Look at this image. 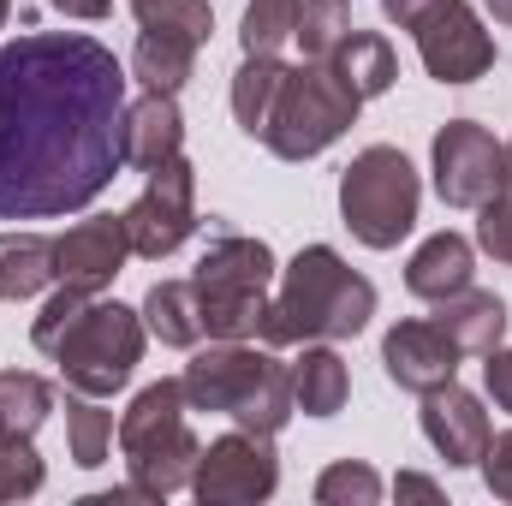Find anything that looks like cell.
<instances>
[{
  "mask_svg": "<svg viewBox=\"0 0 512 506\" xmlns=\"http://www.w3.org/2000/svg\"><path fill=\"white\" fill-rule=\"evenodd\" d=\"M126 66L78 30L0 48V221L90 209L120 179Z\"/></svg>",
  "mask_w": 512,
  "mask_h": 506,
  "instance_id": "cell-1",
  "label": "cell"
},
{
  "mask_svg": "<svg viewBox=\"0 0 512 506\" xmlns=\"http://www.w3.org/2000/svg\"><path fill=\"white\" fill-rule=\"evenodd\" d=\"M376 316V286L346 268L334 245H304L280 268V292L262 310V346H310V340H352Z\"/></svg>",
  "mask_w": 512,
  "mask_h": 506,
  "instance_id": "cell-2",
  "label": "cell"
},
{
  "mask_svg": "<svg viewBox=\"0 0 512 506\" xmlns=\"http://www.w3.org/2000/svg\"><path fill=\"white\" fill-rule=\"evenodd\" d=\"M185 399L191 411H221L251 435H280L292 405V364L274 358V346H245V340H209L185 364Z\"/></svg>",
  "mask_w": 512,
  "mask_h": 506,
  "instance_id": "cell-3",
  "label": "cell"
},
{
  "mask_svg": "<svg viewBox=\"0 0 512 506\" xmlns=\"http://www.w3.org/2000/svg\"><path fill=\"white\" fill-rule=\"evenodd\" d=\"M358 108L364 102L352 96V84L328 60L286 66V84H280V102H274V114L262 126V143L280 161H310V155H322L328 143H340L358 126Z\"/></svg>",
  "mask_w": 512,
  "mask_h": 506,
  "instance_id": "cell-4",
  "label": "cell"
},
{
  "mask_svg": "<svg viewBox=\"0 0 512 506\" xmlns=\"http://www.w3.org/2000/svg\"><path fill=\"white\" fill-rule=\"evenodd\" d=\"M197 304H203V334L209 340H251L262 328V310H268V286H274V251L262 239L245 233H221L197 274Z\"/></svg>",
  "mask_w": 512,
  "mask_h": 506,
  "instance_id": "cell-5",
  "label": "cell"
},
{
  "mask_svg": "<svg viewBox=\"0 0 512 506\" xmlns=\"http://www.w3.org/2000/svg\"><path fill=\"white\" fill-rule=\"evenodd\" d=\"M417 167L393 149V143H370L352 155V167L340 173V221L352 227L358 245L370 251H393L411 227H417Z\"/></svg>",
  "mask_w": 512,
  "mask_h": 506,
  "instance_id": "cell-6",
  "label": "cell"
},
{
  "mask_svg": "<svg viewBox=\"0 0 512 506\" xmlns=\"http://www.w3.org/2000/svg\"><path fill=\"white\" fill-rule=\"evenodd\" d=\"M143 340H149L143 310H126V304H114V298H96L48 358L60 364V376H66L72 393L114 399V393L137 376V364H143Z\"/></svg>",
  "mask_w": 512,
  "mask_h": 506,
  "instance_id": "cell-7",
  "label": "cell"
},
{
  "mask_svg": "<svg viewBox=\"0 0 512 506\" xmlns=\"http://www.w3.org/2000/svg\"><path fill=\"white\" fill-rule=\"evenodd\" d=\"M429 173L447 209H483L495 191H507V143L477 120H447L435 131Z\"/></svg>",
  "mask_w": 512,
  "mask_h": 506,
  "instance_id": "cell-8",
  "label": "cell"
},
{
  "mask_svg": "<svg viewBox=\"0 0 512 506\" xmlns=\"http://www.w3.org/2000/svg\"><path fill=\"white\" fill-rule=\"evenodd\" d=\"M126 233H131V256H143V262L173 256L197 233V167L185 155L149 167L137 203L126 209Z\"/></svg>",
  "mask_w": 512,
  "mask_h": 506,
  "instance_id": "cell-9",
  "label": "cell"
},
{
  "mask_svg": "<svg viewBox=\"0 0 512 506\" xmlns=\"http://www.w3.org/2000/svg\"><path fill=\"white\" fill-rule=\"evenodd\" d=\"M274 489H280V459H274L268 435H251V429L209 441L197 459V477H191V495L203 506H256Z\"/></svg>",
  "mask_w": 512,
  "mask_h": 506,
  "instance_id": "cell-10",
  "label": "cell"
},
{
  "mask_svg": "<svg viewBox=\"0 0 512 506\" xmlns=\"http://www.w3.org/2000/svg\"><path fill=\"white\" fill-rule=\"evenodd\" d=\"M411 36H417V54H423V66H429L435 84H477V78L495 66V36L483 30V18H477L465 0L441 6V12H435L429 24H417Z\"/></svg>",
  "mask_w": 512,
  "mask_h": 506,
  "instance_id": "cell-11",
  "label": "cell"
},
{
  "mask_svg": "<svg viewBox=\"0 0 512 506\" xmlns=\"http://www.w3.org/2000/svg\"><path fill=\"white\" fill-rule=\"evenodd\" d=\"M131 256V233H126V215H90L78 227H66L54 239V280L60 286H114V274L126 268Z\"/></svg>",
  "mask_w": 512,
  "mask_h": 506,
  "instance_id": "cell-12",
  "label": "cell"
},
{
  "mask_svg": "<svg viewBox=\"0 0 512 506\" xmlns=\"http://www.w3.org/2000/svg\"><path fill=\"white\" fill-rule=\"evenodd\" d=\"M382 364L405 393L423 399V393L459 381V346H453L435 322H393L387 340H382Z\"/></svg>",
  "mask_w": 512,
  "mask_h": 506,
  "instance_id": "cell-13",
  "label": "cell"
},
{
  "mask_svg": "<svg viewBox=\"0 0 512 506\" xmlns=\"http://www.w3.org/2000/svg\"><path fill=\"white\" fill-rule=\"evenodd\" d=\"M423 435H429V447H435L447 465H477L495 429H489L483 399L465 393L459 381H447V387L423 393Z\"/></svg>",
  "mask_w": 512,
  "mask_h": 506,
  "instance_id": "cell-14",
  "label": "cell"
},
{
  "mask_svg": "<svg viewBox=\"0 0 512 506\" xmlns=\"http://www.w3.org/2000/svg\"><path fill=\"white\" fill-rule=\"evenodd\" d=\"M173 155H185V114H179L173 96L143 90L120 114V161L137 167V173H149V167H161Z\"/></svg>",
  "mask_w": 512,
  "mask_h": 506,
  "instance_id": "cell-15",
  "label": "cell"
},
{
  "mask_svg": "<svg viewBox=\"0 0 512 506\" xmlns=\"http://www.w3.org/2000/svg\"><path fill=\"white\" fill-rule=\"evenodd\" d=\"M471 274H477V245L465 233H435V239H423L411 251V262H405V292L423 298V304H441V298L465 292Z\"/></svg>",
  "mask_w": 512,
  "mask_h": 506,
  "instance_id": "cell-16",
  "label": "cell"
},
{
  "mask_svg": "<svg viewBox=\"0 0 512 506\" xmlns=\"http://www.w3.org/2000/svg\"><path fill=\"white\" fill-rule=\"evenodd\" d=\"M429 322L459 346V358H489V352L507 340V304H501L495 292H477V286L441 298Z\"/></svg>",
  "mask_w": 512,
  "mask_h": 506,
  "instance_id": "cell-17",
  "label": "cell"
},
{
  "mask_svg": "<svg viewBox=\"0 0 512 506\" xmlns=\"http://www.w3.org/2000/svg\"><path fill=\"white\" fill-rule=\"evenodd\" d=\"M197 459H203V441H197V435H191V423H185L179 435H167V441H155V447H143V453H131V459H126L131 489H137L143 501H167V495L191 489Z\"/></svg>",
  "mask_w": 512,
  "mask_h": 506,
  "instance_id": "cell-18",
  "label": "cell"
},
{
  "mask_svg": "<svg viewBox=\"0 0 512 506\" xmlns=\"http://www.w3.org/2000/svg\"><path fill=\"white\" fill-rule=\"evenodd\" d=\"M185 411H191L185 381H179V376L149 381V387L126 405V417H120V453L131 459V453H143V447H155V441L179 435V429H185Z\"/></svg>",
  "mask_w": 512,
  "mask_h": 506,
  "instance_id": "cell-19",
  "label": "cell"
},
{
  "mask_svg": "<svg viewBox=\"0 0 512 506\" xmlns=\"http://www.w3.org/2000/svg\"><path fill=\"white\" fill-rule=\"evenodd\" d=\"M346 393H352V376H346V364L328 340H310L292 358V405L304 417H334L346 405Z\"/></svg>",
  "mask_w": 512,
  "mask_h": 506,
  "instance_id": "cell-20",
  "label": "cell"
},
{
  "mask_svg": "<svg viewBox=\"0 0 512 506\" xmlns=\"http://www.w3.org/2000/svg\"><path fill=\"white\" fill-rule=\"evenodd\" d=\"M143 328L161 340V346H203V304H197V286L191 280H155L143 292Z\"/></svg>",
  "mask_w": 512,
  "mask_h": 506,
  "instance_id": "cell-21",
  "label": "cell"
},
{
  "mask_svg": "<svg viewBox=\"0 0 512 506\" xmlns=\"http://www.w3.org/2000/svg\"><path fill=\"white\" fill-rule=\"evenodd\" d=\"M328 66L352 84V96L358 102H370V96H387L393 90V78H399V60H393V42L376 36V30H352L334 54H328Z\"/></svg>",
  "mask_w": 512,
  "mask_h": 506,
  "instance_id": "cell-22",
  "label": "cell"
},
{
  "mask_svg": "<svg viewBox=\"0 0 512 506\" xmlns=\"http://www.w3.org/2000/svg\"><path fill=\"white\" fill-rule=\"evenodd\" d=\"M54 286V239L42 233H0V298L24 304Z\"/></svg>",
  "mask_w": 512,
  "mask_h": 506,
  "instance_id": "cell-23",
  "label": "cell"
},
{
  "mask_svg": "<svg viewBox=\"0 0 512 506\" xmlns=\"http://www.w3.org/2000/svg\"><path fill=\"white\" fill-rule=\"evenodd\" d=\"M131 72L143 90H161V96H179L197 72V42L185 36H161V30H137V48H131Z\"/></svg>",
  "mask_w": 512,
  "mask_h": 506,
  "instance_id": "cell-24",
  "label": "cell"
},
{
  "mask_svg": "<svg viewBox=\"0 0 512 506\" xmlns=\"http://www.w3.org/2000/svg\"><path fill=\"white\" fill-rule=\"evenodd\" d=\"M280 84H286L280 54H245V66L233 72V120L251 131V137H262L274 102H280Z\"/></svg>",
  "mask_w": 512,
  "mask_h": 506,
  "instance_id": "cell-25",
  "label": "cell"
},
{
  "mask_svg": "<svg viewBox=\"0 0 512 506\" xmlns=\"http://www.w3.org/2000/svg\"><path fill=\"white\" fill-rule=\"evenodd\" d=\"M54 411V387L36 370H0V435H36Z\"/></svg>",
  "mask_w": 512,
  "mask_h": 506,
  "instance_id": "cell-26",
  "label": "cell"
},
{
  "mask_svg": "<svg viewBox=\"0 0 512 506\" xmlns=\"http://www.w3.org/2000/svg\"><path fill=\"white\" fill-rule=\"evenodd\" d=\"M66 441H72V459L84 471H96L114 447V411H102V399L66 387Z\"/></svg>",
  "mask_w": 512,
  "mask_h": 506,
  "instance_id": "cell-27",
  "label": "cell"
},
{
  "mask_svg": "<svg viewBox=\"0 0 512 506\" xmlns=\"http://www.w3.org/2000/svg\"><path fill=\"white\" fill-rule=\"evenodd\" d=\"M137 12V30H161V36H185V42H209L215 30V12L209 0H131Z\"/></svg>",
  "mask_w": 512,
  "mask_h": 506,
  "instance_id": "cell-28",
  "label": "cell"
},
{
  "mask_svg": "<svg viewBox=\"0 0 512 506\" xmlns=\"http://www.w3.org/2000/svg\"><path fill=\"white\" fill-rule=\"evenodd\" d=\"M298 12H304V0H251L245 24H239L245 54H280L298 36Z\"/></svg>",
  "mask_w": 512,
  "mask_h": 506,
  "instance_id": "cell-29",
  "label": "cell"
},
{
  "mask_svg": "<svg viewBox=\"0 0 512 506\" xmlns=\"http://www.w3.org/2000/svg\"><path fill=\"white\" fill-rule=\"evenodd\" d=\"M352 30H358L352 24V0H304L292 42H304V60H328Z\"/></svg>",
  "mask_w": 512,
  "mask_h": 506,
  "instance_id": "cell-30",
  "label": "cell"
},
{
  "mask_svg": "<svg viewBox=\"0 0 512 506\" xmlns=\"http://www.w3.org/2000/svg\"><path fill=\"white\" fill-rule=\"evenodd\" d=\"M90 304H96V292H90V286H60V292L36 310V322H30V346H36V352H54Z\"/></svg>",
  "mask_w": 512,
  "mask_h": 506,
  "instance_id": "cell-31",
  "label": "cell"
},
{
  "mask_svg": "<svg viewBox=\"0 0 512 506\" xmlns=\"http://www.w3.org/2000/svg\"><path fill=\"white\" fill-rule=\"evenodd\" d=\"M316 501L322 506H376L382 501V477L358 459H340L316 477Z\"/></svg>",
  "mask_w": 512,
  "mask_h": 506,
  "instance_id": "cell-32",
  "label": "cell"
},
{
  "mask_svg": "<svg viewBox=\"0 0 512 506\" xmlns=\"http://www.w3.org/2000/svg\"><path fill=\"white\" fill-rule=\"evenodd\" d=\"M42 459L30 447V435H0V501H30L42 489Z\"/></svg>",
  "mask_w": 512,
  "mask_h": 506,
  "instance_id": "cell-33",
  "label": "cell"
},
{
  "mask_svg": "<svg viewBox=\"0 0 512 506\" xmlns=\"http://www.w3.org/2000/svg\"><path fill=\"white\" fill-rule=\"evenodd\" d=\"M477 245L495 256V262H512V191H495L477 209Z\"/></svg>",
  "mask_w": 512,
  "mask_h": 506,
  "instance_id": "cell-34",
  "label": "cell"
},
{
  "mask_svg": "<svg viewBox=\"0 0 512 506\" xmlns=\"http://www.w3.org/2000/svg\"><path fill=\"white\" fill-rule=\"evenodd\" d=\"M483 483H489V495L495 501H512V429L507 435H489V447H483Z\"/></svg>",
  "mask_w": 512,
  "mask_h": 506,
  "instance_id": "cell-35",
  "label": "cell"
},
{
  "mask_svg": "<svg viewBox=\"0 0 512 506\" xmlns=\"http://www.w3.org/2000/svg\"><path fill=\"white\" fill-rule=\"evenodd\" d=\"M483 381H489V399L512 411V346H495L489 358H483Z\"/></svg>",
  "mask_w": 512,
  "mask_h": 506,
  "instance_id": "cell-36",
  "label": "cell"
},
{
  "mask_svg": "<svg viewBox=\"0 0 512 506\" xmlns=\"http://www.w3.org/2000/svg\"><path fill=\"white\" fill-rule=\"evenodd\" d=\"M441 6H453V0H382V12L399 24V30H417V24H429Z\"/></svg>",
  "mask_w": 512,
  "mask_h": 506,
  "instance_id": "cell-37",
  "label": "cell"
},
{
  "mask_svg": "<svg viewBox=\"0 0 512 506\" xmlns=\"http://www.w3.org/2000/svg\"><path fill=\"white\" fill-rule=\"evenodd\" d=\"M48 6H54V12H66V18H90V24H96V18H108V6H114V0H48Z\"/></svg>",
  "mask_w": 512,
  "mask_h": 506,
  "instance_id": "cell-38",
  "label": "cell"
},
{
  "mask_svg": "<svg viewBox=\"0 0 512 506\" xmlns=\"http://www.w3.org/2000/svg\"><path fill=\"white\" fill-rule=\"evenodd\" d=\"M399 495H411V501H441V489L429 483V477H417V471H399V483H393Z\"/></svg>",
  "mask_w": 512,
  "mask_h": 506,
  "instance_id": "cell-39",
  "label": "cell"
},
{
  "mask_svg": "<svg viewBox=\"0 0 512 506\" xmlns=\"http://www.w3.org/2000/svg\"><path fill=\"white\" fill-rule=\"evenodd\" d=\"M489 12H495V24H512V0H489Z\"/></svg>",
  "mask_w": 512,
  "mask_h": 506,
  "instance_id": "cell-40",
  "label": "cell"
},
{
  "mask_svg": "<svg viewBox=\"0 0 512 506\" xmlns=\"http://www.w3.org/2000/svg\"><path fill=\"white\" fill-rule=\"evenodd\" d=\"M507 191H512V143H507Z\"/></svg>",
  "mask_w": 512,
  "mask_h": 506,
  "instance_id": "cell-41",
  "label": "cell"
},
{
  "mask_svg": "<svg viewBox=\"0 0 512 506\" xmlns=\"http://www.w3.org/2000/svg\"><path fill=\"white\" fill-rule=\"evenodd\" d=\"M6 12H12V0H0V24H6Z\"/></svg>",
  "mask_w": 512,
  "mask_h": 506,
  "instance_id": "cell-42",
  "label": "cell"
}]
</instances>
